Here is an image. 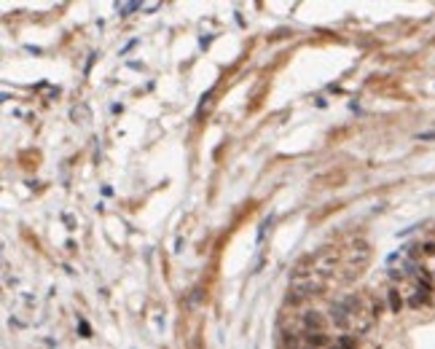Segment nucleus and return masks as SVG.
I'll return each mask as SVG.
<instances>
[{
	"mask_svg": "<svg viewBox=\"0 0 435 349\" xmlns=\"http://www.w3.org/2000/svg\"><path fill=\"white\" fill-rule=\"evenodd\" d=\"M328 317H331V322L333 325H336V328H341V330H347L349 328V325H352V312H349V309L344 306V304H341V301H336V304H331V309H328Z\"/></svg>",
	"mask_w": 435,
	"mask_h": 349,
	"instance_id": "1",
	"label": "nucleus"
},
{
	"mask_svg": "<svg viewBox=\"0 0 435 349\" xmlns=\"http://www.w3.org/2000/svg\"><path fill=\"white\" fill-rule=\"evenodd\" d=\"M301 328H304V333H322L325 328V317L320 312H301Z\"/></svg>",
	"mask_w": 435,
	"mask_h": 349,
	"instance_id": "2",
	"label": "nucleus"
},
{
	"mask_svg": "<svg viewBox=\"0 0 435 349\" xmlns=\"http://www.w3.org/2000/svg\"><path fill=\"white\" fill-rule=\"evenodd\" d=\"M301 341H304V349H331L333 346L325 333H304Z\"/></svg>",
	"mask_w": 435,
	"mask_h": 349,
	"instance_id": "3",
	"label": "nucleus"
},
{
	"mask_svg": "<svg viewBox=\"0 0 435 349\" xmlns=\"http://www.w3.org/2000/svg\"><path fill=\"white\" fill-rule=\"evenodd\" d=\"M387 301H390V312H400L403 304H406V301L400 298V290H398V288H390V290H387Z\"/></svg>",
	"mask_w": 435,
	"mask_h": 349,
	"instance_id": "4",
	"label": "nucleus"
},
{
	"mask_svg": "<svg viewBox=\"0 0 435 349\" xmlns=\"http://www.w3.org/2000/svg\"><path fill=\"white\" fill-rule=\"evenodd\" d=\"M368 245L366 242H363V239H360V242H355L352 245V261H357V263H363V261H366L368 258Z\"/></svg>",
	"mask_w": 435,
	"mask_h": 349,
	"instance_id": "5",
	"label": "nucleus"
},
{
	"mask_svg": "<svg viewBox=\"0 0 435 349\" xmlns=\"http://www.w3.org/2000/svg\"><path fill=\"white\" fill-rule=\"evenodd\" d=\"M336 346L339 349H355V336L352 333H341V336L336 338Z\"/></svg>",
	"mask_w": 435,
	"mask_h": 349,
	"instance_id": "6",
	"label": "nucleus"
},
{
	"mask_svg": "<svg viewBox=\"0 0 435 349\" xmlns=\"http://www.w3.org/2000/svg\"><path fill=\"white\" fill-rule=\"evenodd\" d=\"M116 9H119V14H121V17H127V14L137 11V9H143V3H119Z\"/></svg>",
	"mask_w": 435,
	"mask_h": 349,
	"instance_id": "7",
	"label": "nucleus"
},
{
	"mask_svg": "<svg viewBox=\"0 0 435 349\" xmlns=\"http://www.w3.org/2000/svg\"><path fill=\"white\" fill-rule=\"evenodd\" d=\"M78 325H81V336H91V330H89V322H86V320H81Z\"/></svg>",
	"mask_w": 435,
	"mask_h": 349,
	"instance_id": "8",
	"label": "nucleus"
},
{
	"mask_svg": "<svg viewBox=\"0 0 435 349\" xmlns=\"http://www.w3.org/2000/svg\"><path fill=\"white\" fill-rule=\"evenodd\" d=\"M419 140H435V132H422V135H419Z\"/></svg>",
	"mask_w": 435,
	"mask_h": 349,
	"instance_id": "9",
	"label": "nucleus"
}]
</instances>
